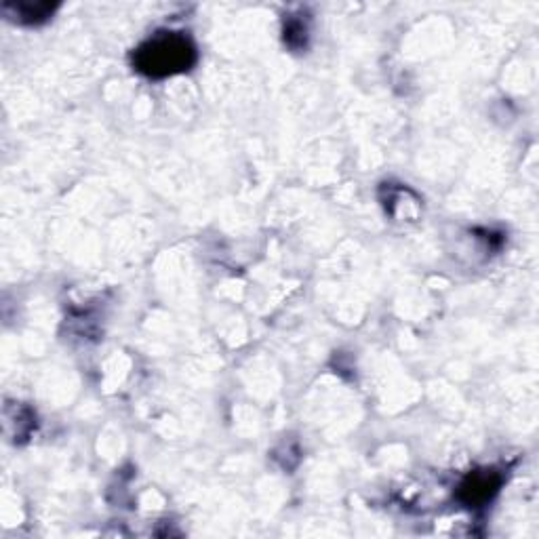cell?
<instances>
[{"label":"cell","instance_id":"1","mask_svg":"<svg viewBox=\"0 0 539 539\" xmlns=\"http://www.w3.org/2000/svg\"><path fill=\"white\" fill-rule=\"evenodd\" d=\"M196 64V47L182 32H161L133 53V66L148 78L188 72Z\"/></svg>","mask_w":539,"mask_h":539},{"label":"cell","instance_id":"2","mask_svg":"<svg viewBox=\"0 0 539 539\" xmlns=\"http://www.w3.org/2000/svg\"><path fill=\"white\" fill-rule=\"evenodd\" d=\"M499 487H502V474L495 470H476L468 474L464 483L459 485L457 497L468 508H481L491 502Z\"/></svg>","mask_w":539,"mask_h":539},{"label":"cell","instance_id":"3","mask_svg":"<svg viewBox=\"0 0 539 539\" xmlns=\"http://www.w3.org/2000/svg\"><path fill=\"white\" fill-rule=\"evenodd\" d=\"M5 9H15V19L24 24H38L51 17L53 7L49 3H30V0H17V3H5Z\"/></svg>","mask_w":539,"mask_h":539}]
</instances>
